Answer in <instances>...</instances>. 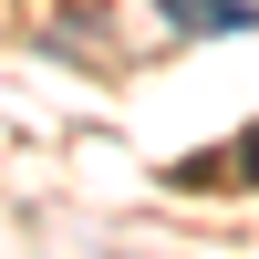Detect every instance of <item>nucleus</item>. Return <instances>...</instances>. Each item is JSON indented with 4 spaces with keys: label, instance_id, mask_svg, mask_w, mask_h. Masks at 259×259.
<instances>
[{
    "label": "nucleus",
    "instance_id": "1",
    "mask_svg": "<svg viewBox=\"0 0 259 259\" xmlns=\"http://www.w3.org/2000/svg\"><path fill=\"white\" fill-rule=\"evenodd\" d=\"M156 21L166 31H249L259 0H156Z\"/></svg>",
    "mask_w": 259,
    "mask_h": 259
},
{
    "label": "nucleus",
    "instance_id": "2",
    "mask_svg": "<svg viewBox=\"0 0 259 259\" xmlns=\"http://www.w3.org/2000/svg\"><path fill=\"white\" fill-rule=\"evenodd\" d=\"M239 177L259 187V124H249V135H239Z\"/></svg>",
    "mask_w": 259,
    "mask_h": 259
}]
</instances>
